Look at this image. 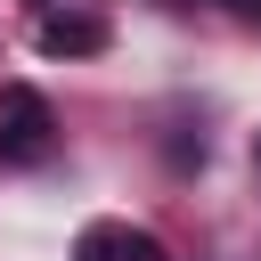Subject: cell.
Segmentation results:
<instances>
[{
    "instance_id": "6da1fadb",
    "label": "cell",
    "mask_w": 261,
    "mask_h": 261,
    "mask_svg": "<svg viewBox=\"0 0 261 261\" xmlns=\"http://www.w3.org/2000/svg\"><path fill=\"white\" fill-rule=\"evenodd\" d=\"M57 155V114H49V98L33 90V82H8L0 90V163L8 171H33V163H49Z\"/></svg>"
},
{
    "instance_id": "7a4b0ae2",
    "label": "cell",
    "mask_w": 261,
    "mask_h": 261,
    "mask_svg": "<svg viewBox=\"0 0 261 261\" xmlns=\"http://www.w3.org/2000/svg\"><path fill=\"white\" fill-rule=\"evenodd\" d=\"M106 41H114V24H106L98 0H41L33 8V49L41 57H98Z\"/></svg>"
},
{
    "instance_id": "3957f363",
    "label": "cell",
    "mask_w": 261,
    "mask_h": 261,
    "mask_svg": "<svg viewBox=\"0 0 261 261\" xmlns=\"http://www.w3.org/2000/svg\"><path fill=\"white\" fill-rule=\"evenodd\" d=\"M73 261H171L155 228H130V220H90L73 237Z\"/></svg>"
},
{
    "instance_id": "277c9868",
    "label": "cell",
    "mask_w": 261,
    "mask_h": 261,
    "mask_svg": "<svg viewBox=\"0 0 261 261\" xmlns=\"http://www.w3.org/2000/svg\"><path fill=\"white\" fill-rule=\"evenodd\" d=\"M220 8H253V0H220Z\"/></svg>"
},
{
    "instance_id": "5b68a950",
    "label": "cell",
    "mask_w": 261,
    "mask_h": 261,
    "mask_svg": "<svg viewBox=\"0 0 261 261\" xmlns=\"http://www.w3.org/2000/svg\"><path fill=\"white\" fill-rule=\"evenodd\" d=\"M253 163H261V139H253Z\"/></svg>"
},
{
    "instance_id": "8992f818",
    "label": "cell",
    "mask_w": 261,
    "mask_h": 261,
    "mask_svg": "<svg viewBox=\"0 0 261 261\" xmlns=\"http://www.w3.org/2000/svg\"><path fill=\"white\" fill-rule=\"evenodd\" d=\"M253 8H261V0H253Z\"/></svg>"
}]
</instances>
